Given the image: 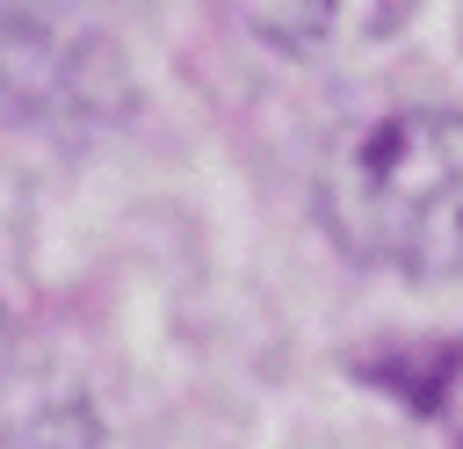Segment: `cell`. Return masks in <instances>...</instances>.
I'll return each mask as SVG.
<instances>
[{
	"label": "cell",
	"mask_w": 463,
	"mask_h": 449,
	"mask_svg": "<svg viewBox=\"0 0 463 449\" xmlns=\"http://www.w3.org/2000/svg\"><path fill=\"white\" fill-rule=\"evenodd\" d=\"M326 232L398 275H463V116L391 109L333 138L318 167Z\"/></svg>",
	"instance_id": "6da1fadb"
},
{
	"label": "cell",
	"mask_w": 463,
	"mask_h": 449,
	"mask_svg": "<svg viewBox=\"0 0 463 449\" xmlns=\"http://www.w3.org/2000/svg\"><path fill=\"white\" fill-rule=\"evenodd\" d=\"M123 65L101 36L65 29L58 14H0V101L29 116H116Z\"/></svg>",
	"instance_id": "7a4b0ae2"
},
{
	"label": "cell",
	"mask_w": 463,
	"mask_h": 449,
	"mask_svg": "<svg viewBox=\"0 0 463 449\" xmlns=\"http://www.w3.org/2000/svg\"><path fill=\"white\" fill-rule=\"evenodd\" d=\"M22 449H72V442H65L58 427H29V442H22Z\"/></svg>",
	"instance_id": "3957f363"
}]
</instances>
